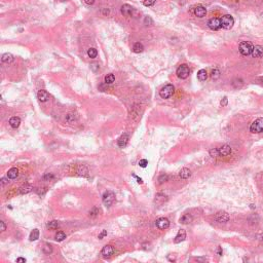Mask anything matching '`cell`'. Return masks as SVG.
Listing matches in <instances>:
<instances>
[{
	"label": "cell",
	"instance_id": "obj_1",
	"mask_svg": "<svg viewBox=\"0 0 263 263\" xmlns=\"http://www.w3.org/2000/svg\"><path fill=\"white\" fill-rule=\"evenodd\" d=\"M253 48H254L253 44L249 41L241 42V43H239V52H241V54H243V56H249V54H252V52H253Z\"/></svg>",
	"mask_w": 263,
	"mask_h": 263
},
{
	"label": "cell",
	"instance_id": "obj_2",
	"mask_svg": "<svg viewBox=\"0 0 263 263\" xmlns=\"http://www.w3.org/2000/svg\"><path fill=\"white\" fill-rule=\"evenodd\" d=\"M175 93V87L173 84H167L162 87L159 91V96L162 99H169L174 95Z\"/></svg>",
	"mask_w": 263,
	"mask_h": 263
},
{
	"label": "cell",
	"instance_id": "obj_3",
	"mask_svg": "<svg viewBox=\"0 0 263 263\" xmlns=\"http://www.w3.org/2000/svg\"><path fill=\"white\" fill-rule=\"evenodd\" d=\"M250 130L251 133L254 134H259L263 132V118H258L256 119L255 121H253V123L250 126Z\"/></svg>",
	"mask_w": 263,
	"mask_h": 263
},
{
	"label": "cell",
	"instance_id": "obj_4",
	"mask_svg": "<svg viewBox=\"0 0 263 263\" xmlns=\"http://www.w3.org/2000/svg\"><path fill=\"white\" fill-rule=\"evenodd\" d=\"M176 73H177V76L179 77V78L181 79H186L187 77L189 76V73H190V70L189 68H188V66L185 64H182L181 66L178 67L177 71H176Z\"/></svg>",
	"mask_w": 263,
	"mask_h": 263
},
{
	"label": "cell",
	"instance_id": "obj_5",
	"mask_svg": "<svg viewBox=\"0 0 263 263\" xmlns=\"http://www.w3.org/2000/svg\"><path fill=\"white\" fill-rule=\"evenodd\" d=\"M221 25H222V28L226 30H229L232 28V26L234 25V19L231 17L230 15H226L222 17L221 19Z\"/></svg>",
	"mask_w": 263,
	"mask_h": 263
},
{
	"label": "cell",
	"instance_id": "obj_6",
	"mask_svg": "<svg viewBox=\"0 0 263 263\" xmlns=\"http://www.w3.org/2000/svg\"><path fill=\"white\" fill-rule=\"evenodd\" d=\"M115 199V194L112 191H106L103 194V202L105 206H110L114 202Z\"/></svg>",
	"mask_w": 263,
	"mask_h": 263
},
{
	"label": "cell",
	"instance_id": "obj_7",
	"mask_svg": "<svg viewBox=\"0 0 263 263\" xmlns=\"http://www.w3.org/2000/svg\"><path fill=\"white\" fill-rule=\"evenodd\" d=\"M208 26H209L210 29L214 30V31L219 30L220 28L222 27L221 20H219V19H217V17H213V19H211V20L208 22Z\"/></svg>",
	"mask_w": 263,
	"mask_h": 263
},
{
	"label": "cell",
	"instance_id": "obj_8",
	"mask_svg": "<svg viewBox=\"0 0 263 263\" xmlns=\"http://www.w3.org/2000/svg\"><path fill=\"white\" fill-rule=\"evenodd\" d=\"M215 220L219 223H226L229 220V215L226 212H219L215 216Z\"/></svg>",
	"mask_w": 263,
	"mask_h": 263
},
{
	"label": "cell",
	"instance_id": "obj_9",
	"mask_svg": "<svg viewBox=\"0 0 263 263\" xmlns=\"http://www.w3.org/2000/svg\"><path fill=\"white\" fill-rule=\"evenodd\" d=\"M155 225L158 227L159 229H167L169 228V226H170V221L167 220V218H158L157 220H156V222H155Z\"/></svg>",
	"mask_w": 263,
	"mask_h": 263
},
{
	"label": "cell",
	"instance_id": "obj_10",
	"mask_svg": "<svg viewBox=\"0 0 263 263\" xmlns=\"http://www.w3.org/2000/svg\"><path fill=\"white\" fill-rule=\"evenodd\" d=\"M134 11H135V9L130 4H123L121 6V13L123 15H126V17H132Z\"/></svg>",
	"mask_w": 263,
	"mask_h": 263
},
{
	"label": "cell",
	"instance_id": "obj_11",
	"mask_svg": "<svg viewBox=\"0 0 263 263\" xmlns=\"http://www.w3.org/2000/svg\"><path fill=\"white\" fill-rule=\"evenodd\" d=\"M113 253H114V249L110 245H107V246H105L102 249V255L104 257H110L111 255H113Z\"/></svg>",
	"mask_w": 263,
	"mask_h": 263
},
{
	"label": "cell",
	"instance_id": "obj_12",
	"mask_svg": "<svg viewBox=\"0 0 263 263\" xmlns=\"http://www.w3.org/2000/svg\"><path fill=\"white\" fill-rule=\"evenodd\" d=\"M185 239H186V232H185L184 229H181V230H179V232H178L177 235L175 236L174 243H181V241H184Z\"/></svg>",
	"mask_w": 263,
	"mask_h": 263
},
{
	"label": "cell",
	"instance_id": "obj_13",
	"mask_svg": "<svg viewBox=\"0 0 263 263\" xmlns=\"http://www.w3.org/2000/svg\"><path fill=\"white\" fill-rule=\"evenodd\" d=\"M252 56H253L254 58H262L263 57V46H261V45H256V46H254Z\"/></svg>",
	"mask_w": 263,
	"mask_h": 263
},
{
	"label": "cell",
	"instance_id": "obj_14",
	"mask_svg": "<svg viewBox=\"0 0 263 263\" xmlns=\"http://www.w3.org/2000/svg\"><path fill=\"white\" fill-rule=\"evenodd\" d=\"M194 15L197 17H204L206 15V9L202 5H198L194 8Z\"/></svg>",
	"mask_w": 263,
	"mask_h": 263
},
{
	"label": "cell",
	"instance_id": "obj_15",
	"mask_svg": "<svg viewBox=\"0 0 263 263\" xmlns=\"http://www.w3.org/2000/svg\"><path fill=\"white\" fill-rule=\"evenodd\" d=\"M128 142V134L126 133V134H123V135L121 136L119 139H118L117 144H118V146H119V147L123 148V147H126V146Z\"/></svg>",
	"mask_w": 263,
	"mask_h": 263
},
{
	"label": "cell",
	"instance_id": "obj_16",
	"mask_svg": "<svg viewBox=\"0 0 263 263\" xmlns=\"http://www.w3.org/2000/svg\"><path fill=\"white\" fill-rule=\"evenodd\" d=\"M218 150H219V154L221 155V156H227V155H229L231 153V148L228 145L221 146L220 148H218Z\"/></svg>",
	"mask_w": 263,
	"mask_h": 263
},
{
	"label": "cell",
	"instance_id": "obj_17",
	"mask_svg": "<svg viewBox=\"0 0 263 263\" xmlns=\"http://www.w3.org/2000/svg\"><path fill=\"white\" fill-rule=\"evenodd\" d=\"M37 98L39 99L40 102H45L48 100L49 98V95L48 93H47L46 91H44V89H41V91H38V93H37Z\"/></svg>",
	"mask_w": 263,
	"mask_h": 263
},
{
	"label": "cell",
	"instance_id": "obj_18",
	"mask_svg": "<svg viewBox=\"0 0 263 263\" xmlns=\"http://www.w3.org/2000/svg\"><path fill=\"white\" fill-rule=\"evenodd\" d=\"M20 124H21L20 117H17V116H13V117H11L9 119V126H11L12 128H17L19 126H20Z\"/></svg>",
	"mask_w": 263,
	"mask_h": 263
},
{
	"label": "cell",
	"instance_id": "obj_19",
	"mask_svg": "<svg viewBox=\"0 0 263 263\" xmlns=\"http://www.w3.org/2000/svg\"><path fill=\"white\" fill-rule=\"evenodd\" d=\"M32 189H33L32 185H30V184H25V185H23L22 187H20V189H19V192H20L21 194H26V193L30 192Z\"/></svg>",
	"mask_w": 263,
	"mask_h": 263
},
{
	"label": "cell",
	"instance_id": "obj_20",
	"mask_svg": "<svg viewBox=\"0 0 263 263\" xmlns=\"http://www.w3.org/2000/svg\"><path fill=\"white\" fill-rule=\"evenodd\" d=\"M17 175H19V170L17 167H11L7 172V177L9 179H15L17 177Z\"/></svg>",
	"mask_w": 263,
	"mask_h": 263
},
{
	"label": "cell",
	"instance_id": "obj_21",
	"mask_svg": "<svg viewBox=\"0 0 263 263\" xmlns=\"http://www.w3.org/2000/svg\"><path fill=\"white\" fill-rule=\"evenodd\" d=\"M197 78H198L199 81H206V78H208V73L204 69H202L197 72Z\"/></svg>",
	"mask_w": 263,
	"mask_h": 263
},
{
	"label": "cell",
	"instance_id": "obj_22",
	"mask_svg": "<svg viewBox=\"0 0 263 263\" xmlns=\"http://www.w3.org/2000/svg\"><path fill=\"white\" fill-rule=\"evenodd\" d=\"M190 175H191V173H190V170H189V169H187V167H184V169H182V170L180 171V173H179V176L182 178V179H187V178H189Z\"/></svg>",
	"mask_w": 263,
	"mask_h": 263
},
{
	"label": "cell",
	"instance_id": "obj_23",
	"mask_svg": "<svg viewBox=\"0 0 263 263\" xmlns=\"http://www.w3.org/2000/svg\"><path fill=\"white\" fill-rule=\"evenodd\" d=\"M38 239H39V230H38V229H33V230L31 231V233H30L29 239L31 241H37Z\"/></svg>",
	"mask_w": 263,
	"mask_h": 263
},
{
	"label": "cell",
	"instance_id": "obj_24",
	"mask_svg": "<svg viewBox=\"0 0 263 263\" xmlns=\"http://www.w3.org/2000/svg\"><path fill=\"white\" fill-rule=\"evenodd\" d=\"M1 60H2L3 63H7L8 64V63H11L13 61V56L11 54H9V52H6V54H2Z\"/></svg>",
	"mask_w": 263,
	"mask_h": 263
},
{
	"label": "cell",
	"instance_id": "obj_25",
	"mask_svg": "<svg viewBox=\"0 0 263 263\" xmlns=\"http://www.w3.org/2000/svg\"><path fill=\"white\" fill-rule=\"evenodd\" d=\"M191 221H192V217H191V215H189V214H185L180 218V222L182 224H188Z\"/></svg>",
	"mask_w": 263,
	"mask_h": 263
},
{
	"label": "cell",
	"instance_id": "obj_26",
	"mask_svg": "<svg viewBox=\"0 0 263 263\" xmlns=\"http://www.w3.org/2000/svg\"><path fill=\"white\" fill-rule=\"evenodd\" d=\"M143 49H144V46H143L142 43L140 42H136L135 44L133 46V52H136V54H139V52H142Z\"/></svg>",
	"mask_w": 263,
	"mask_h": 263
},
{
	"label": "cell",
	"instance_id": "obj_27",
	"mask_svg": "<svg viewBox=\"0 0 263 263\" xmlns=\"http://www.w3.org/2000/svg\"><path fill=\"white\" fill-rule=\"evenodd\" d=\"M114 81H115V76H114L113 74H107V75L105 76V83L106 84L113 83Z\"/></svg>",
	"mask_w": 263,
	"mask_h": 263
},
{
	"label": "cell",
	"instance_id": "obj_28",
	"mask_svg": "<svg viewBox=\"0 0 263 263\" xmlns=\"http://www.w3.org/2000/svg\"><path fill=\"white\" fill-rule=\"evenodd\" d=\"M46 226H47V228H49V229H57L58 227L60 226V223L57 221V220H52V221L47 223Z\"/></svg>",
	"mask_w": 263,
	"mask_h": 263
},
{
	"label": "cell",
	"instance_id": "obj_29",
	"mask_svg": "<svg viewBox=\"0 0 263 263\" xmlns=\"http://www.w3.org/2000/svg\"><path fill=\"white\" fill-rule=\"evenodd\" d=\"M54 239H56L57 241H63L65 239H66V234H65L63 231H58L56 236H54Z\"/></svg>",
	"mask_w": 263,
	"mask_h": 263
},
{
	"label": "cell",
	"instance_id": "obj_30",
	"mask_svg": "<svg viewBox=\"0 0 263 263\" xmlns=\"http://www.w3.org/2000/svg\"><path fill=\"white\" fill-rule=\"evenodd\" d=\"M42 251H43V253L44 254H46V255H49V254L52 252V245H49V243H44V246H43V248H42Z\"/></svg>",
	"mask_w": 263,
	"mask_h": 263
},
{
	"label": "cell",
	"instance_id": "obj_31",
	"mask_svg": "<svg viewBox=\"0 0 263 263\" xmlns=\"http://www.w3.org/2000/svg\"><path fill=\"white\" fill-rule=\"evenodd\" d=\"M87 56H89L91 59H93V58H96L97 56H98V52H97L96 48H93V47H91V48H89V50H87Z\"/></svg>",
	"mask_w": 263,
	"mask_h": 263
},
{
	"label": "cell",
	"instance_id": "obj_32",
	"mask_svg": "<svg viewBox=\"0 0 263 263\" xmlns=\"http://www.w3.org/2000/svg\"><path fill=\"white\" fill-rule=\"evenodd\" d=\"M99 214V209L98 208H93V210H91L89 211V217H91V218H95V217H97Z\"/></svg>",
	"mask_w": 263,
	"mask_h": 263
},
{
	"label": "cell",
	"instance_id": "obj_33",
	"mask_svg": "<svg viewBox=\"0 0 263 263\" xmlns=\"http://www.w3.org/2000/svg\"><path fill=\"white\" fill-rule=\"evenodd\" d=\"M219 76H220V71H219L218 69H215V70H213V72H212V78L217 79Z\"/></svg>",
	"mask_w": 263,
	"mask_h": 263
},
{
	"label": "cell",
	"instance_id": "obj_34",
	"mask_svg": "<svg viewBox=\"0 0 263 263\" xmlns=\"http://www.w3.org/2000/svg\"><path fill=\"white\" fill-rule=\"evenodd\" d=\"M210 154L213 156V157H216V156H220V154H219V150L217 149V148H214V149H212L211 151H210Z\"/></svg>",
	"mask_w": 263,
	"mask_h": 263
},
{
	"label": "cell",
	"instance_id": "obj_35",
	"mask_svg": "<svg viewBox=\"0 0 263 263\" xmlns=\"http://www.w3.org/2000/svg\"><path fill=\"white\" fill-rule=\"evenodd\" d=\"M155 2H156V0H144V5L145 6H152Z\"/></svg>",
	"mask_w": 263,
	"mask_h": 263
},
{
	"label": "cell",
	"instance_id": "obj_36",
	"mask_svg": "<svg viewBox=\"0 0 263 263\" xmlns=\"http://www.w3.org/2000/svg\"><path fill=\"white\" fill-rule=\"evenodd\" d=\"M158 181H159L160 184H161V183H163V182H167V175H161V176L158 178Z\"/></svg>",
	"mask_w": 263,
	"mask_h": 263
},
{
	"label": "cell",
	"instance_id": "obj_37",
	"mask_svg": "<svg viewBox=\"0 0 263 263\" xmlns=\"http://www.w3.org/2000/svg\"><path fill=\"white\" fill-rule=\"evenodd\" d=\"M147 165H148L147 159H141L140 161H139V165H140L141 167H146Z\"/></svg>",
	"mask_w": 263,
	"mask_h": 263
},
{
	"label": "cell",
	"instance_id": "obj_38",
	"mask_svg": "<svg viewBox=\"0 0 263 263\" xmlns=\"http://www.w3.org/2000/svg\"><path fill=\"white\" fill-rule=\"evenodd\" d=\"M0 230L1 231H4L6 230V225L3 221H0Z\"/></svg>",
	"mask_w": 263,
	"mask_h": 263
},
{
	"label": "cell",
	"instance_id": "obj_39",
	"mask_svg": "<svg viewBox=\"0 0 263 263\" xmlns=\"http://www.w3.org/2000/svg\"><path fill=\"white\" fill-rule=\"evenodd\" d=\"M107 235V230H102V232L100 234H99V239H102L103 237H105V236Z\"/></svg>",
	"mask_w": 263,
	"mask_h": 263
},
{
	"label": "cell",
	"instance_id": "obj_40",
	"mask_svg": "<svg viewBox=\"0 0 263 263\" xmlns=\"http://www.w3.org/2000/svg\"><path fill=\"white\" fill-rule=\"evenodd\" d=\"M227 101H228V100H227V98H226V97H224V98L221 100V102H220V103H221L222 106H226L227 105Z\"/></svg>",
	"mask_w": 263,
	"mask_h": 263
},
{
	"label": "cell",
	"instance_id": "obj_41",
	"mask_svg": "<svg viewBox=\"0 0 263 263\" xmlns=\"http://www.w3.org/2000/svg\"><path fill=\"white\" fill-rule=\"evenodd\" d=\"M144 22H145V24H147V23H150L151 25L153 24V21L151 20V17H145V21H144Z\"/></svg>",
	"mask_w": 263,
	"mask_h": 263
},
{
	"label": "cell",
	"instance_id": "obj_42",
	"mask_svg": "<svg viewBox=\"0 0 263 263\" xmlns=\"http://www.w3.org/2000/svg\"><path fill=\"white\" fill-rule=\"evenodd\" d=\"M133 176H134V178H136V179H137V182L139 183V184H142V183H143V180L141 179V178H139L138 176H136V175H133Z\"/></svg>",
	"mask_w": 263,
	"mask_h": 263
},
{
	"label": "cell",
	"instance_id": "obj_43",
	"mask_svg": "<svg viewBox=\"0 0 263 263\" xmlns=\"http://www.w3.org/2000/svg\"><path fill=\"white\" fill-rule=\"evenodd\" d=\"M6 183H8L7 180L5 179V178H2V179H1V186H4Z\"/></svg>",
	"mask_w": 263,
	"mask_h": 263
},
{
	"label": "cell",
	"instance_id": "obj_44",
	"mask_svg": "<svg viewBox=\"0 0 263 263\" xmlns=\"http://www.w3.org/2000/svg\"><path fill=\"white\" fill-rule=\"evenodd\" d=\"M84 2H85L86 4L91 5V4H93V3H95V0H84Z\"/></svg>",
	"mask_w": 263,
	"mask_h": 263
},
{
	"label": "cell",
	"instance_id": "obj_45",
	"mask_svg": "<svg viewBox=\"0 0 263 263\" xmlns=\"http://www.w3.org/2000/svg\"><path fill=\"white\" fill-rule=\"evenodd\" d=\"M17 262H23V263H25V262H26V259H25V258H22V257H19V258L17 259Z\"/></svg>",
	"mask_w": 263,
	"mask_h": 263
},
{
	"label": "cell",
	"instance_id": "obj_46",
	"mask_svg": "<svg viewBox=\"0 0 263 263\" xmlns=\"http://www.w3.org/2000/svg\"><path fill=\"white\" fill-rule=\"evenodd\" d=\"M52 178V174H50V175L47 174V175H45V176H44V180H47V179L50 180Z\"/></svg>",
	"mask_w": 263,
	"mask_h": 263
},
{
	"label": "cell",
	"instance_id": "obj_47",
	"mask_svg": "<svg viewBox=\"0 0 263 263\" xmlns=\"http://www.w3.org/2000/svg\"><path fill=\"white\" fill-rule=\"evenodd\" d=\"M218 254L219 255H222V251H221V248L218 249Z\"/></svg>",
	"mask_w": 263,
	"mask_h": 263
},
{
	"label": "cell",
	"instance_id": "obj_48",
	"mask_svg": "<svg viewBox=\"0 0 263 263\" xmlns=\"http://www.w3.org/2000/svg\"><path fill=\"white\" fill-rule=\"evenodd\" d=\"M59 1H62V2H64V1H67V0H59Z\"/></svg>",
	"mask_w": 263,
	"mask_h": 263
}]
</instances>
